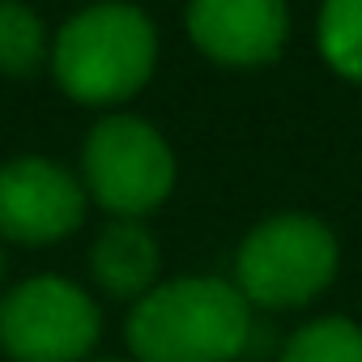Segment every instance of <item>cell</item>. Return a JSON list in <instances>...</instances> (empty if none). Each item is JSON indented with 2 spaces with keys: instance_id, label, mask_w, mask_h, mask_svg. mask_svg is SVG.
<instances>
[{
  "instance_id": "obj_1",
  "label": "cell",
  "mask_w": 362,
  "mask_h": 362,
  "mask_svg": "<svg viewBox=\"0 0 362 362\" xmlns=\"http://www.w3.org/2000/svg\"><path fill=\"white\" fill-rule=\"evenodd\" d=\"M252 337V303L218 277L153 286L128 315V345L141 362H230Z\"/></svg>"
},
{
  "instance_id": "obj_2",
  "label": "cell",
  "mask_w": 362,
  "mask_h": 362,
  "mask_svg": "<svg viewBox=\"0 0 362 362\" xmlns=\"http://www.w3.org/2000/svg\"><path fill=\"white\" fill-rule=\"evenodd\" d=\"M158 39L136 5L111 0L64 22L56 35V81L77 103H119L132 98L153 73Z\"/></svg>"
},
{
  "instance_id": "obj_3",
  "label": "cell",
  "mask_w": 362,
  "mask_h": 362,
  "mask_svg": "<svg viewBox=\"0 0 362 362\" xmlns=\"http://www.w3.org/2000/svg\"><path fill=\"white\" fill-rule=\"evenodd\" d=\"M239 294L260 307L311 303L337 273V239L307 214H281L256 226L239 247Z\"/></svg>"
},
{
  "instance_id": "obj_4",
  "label": "cell",
  "mask_w": 362,
  "mask_h": 362,
  "mask_svg": "<svg viewBox=\"0 0 362 362\" xmlns=\"http://www.w3.org/2000/svg\"><path fill=\"white\" fill-rule=\"evenodd\" d=\"M86 188L119 218H141L170 197L175 158L170 145L136 115H111L86 136L81 153Z\"/></svg>"
},
{
  "instance_id": "obj_5",
  "label": "cell",
  "mask_w": 362,
  "mask_h": 362,
  "mask_svg": "<svg viewBox=\"0 0 362 362\" xmlns=\"http://www.w3.org/2000/svg\"><path fill=\"white\" fill-rule=\"evenodd\" d=\"M98 328V307L64 277H30L0 303V349L13 362H77Z\"/></svg>"
},
{
  "instance_id": "obj_6",
  "label": "cell",
  "mask_w": 362,
  "mask_h": 362,
  "mask_svg": "<svg viewBox=\"0 0 362 362\" xmlns=\"http://www.w3.org/2000/svg\"><path fill=\"white\" fill-rule=\"evenodd\" d=\"M86 218V188L47 158H18L0 166V239L56 243Z\"/></svg>"
},
{
  "instance_id": "obj_7",
  "label": "cell",
  "mask_w": 362,
  "mask_h": 362,
  "mask_svg": "<svg viewBox=\"0 0 362 362\" xmlns=\"http://www.w3.org/2000/svg\"><path fill=\"white\" fill-rule=\"evenodd\" d=\"M192 43L230 69H252L277 60L290 18L286 0H192L188 5Z\"/></svg>"
},
{
  "instance_id": "obj_8",
  "label": "cell",
  "mask_w": 362,
  "mask_h": 362,
  "mask_svg": "<svg viewBox=\"0 0 362 362\" xmlns=\"http://www.w3.org/2000/svg\"><path fill=\"white\" fill-rule=\"evenodd\" d=\"M90 264H94V277L103 290H111L119 298H145L158 281V243L141 222L119 218L98 235Z\"/></svg>"
},
{
  "instance_id": "obj_9",
  "label": "cell",
  "mask_w": 362,
  "mask_h": 362,
  "mask_svg": "<svg viewBox=\"0 0 362 362\" xmlns=\"http://www.w3.org/2000/svg\"><path fill=\"white\" fill-rule=\"evenodd\" d=\"M47 60V30L22 0H0V73L30 77Z\"/></svg>"
},
{
  "instance_id": "obj_10",
  "label": "cell",
  "mask_w": 362,
  "mask_h": 362,
  "mask_svg": "<svg viewBox=\"0 0 362 362\" xmlns=\"http://www.w3.org/2000/svg\"><path fill=\"white\" fill-rule=\"evenodd\" d=\"M320 52L341 77L362 81V0H324Z\"/></svg>"
},
{
  "instance_id": "obj_11",
  "label": "cell",
  "mask_w": 362,
  "mask_h": 362,
  "mask_svg": "<svg viewBox=\"0 0 362 362\" xmlns=\"http://www.w3.org/2000/svg\"><path fill=\"white\" fill-rule=\"evenodd\" d=\"M281 362H362V328L337 315L315 320L290 337Z\"/></svg>"
},
{
  "instance_id": "obj_12",
  "label": "cell",
  "mask_w": 362,
  "mask_h": 362,
  "mask_svg": "<svg viewBox=\"0 0 362 362\" xmlns=\"http://www.w3.org/2000/svg\"><path fill=\"white\" fill-rule=\"evenodd\" d=\"M0 273H5V252H0Z\"/></svg>"
}]
</instances>
